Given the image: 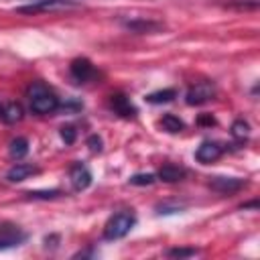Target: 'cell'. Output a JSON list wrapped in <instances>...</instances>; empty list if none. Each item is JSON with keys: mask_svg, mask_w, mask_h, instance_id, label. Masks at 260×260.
<instances>
[{"mask_svg": "<svg viewBox=\"0 0 260 260\" xmlns=\"http://www.w3.org/2000/svg\"><path fill=\"white\" fill-rule=\"evenodd\" d=\"M26 95H28V102H30V110L39 116H47V114H53L61 108L59 104V98L45 85V83H30L28 89H26Z\"/></svg>", "mask_w": 260, "mask_h": 260, "instance_id": "obj_1", "label": "cell"}, {"mask_svg": "<svg viewBox=\"0 0 260 260\" xmlns=\"http://www.w3.org/2000/svg\"><path fill=\"white\" fill-rule=\"evenodd\" d=\"M134 225H136V215L130 209L118 211V213H114L106 221V225H104V238L106 240H122L124 236L130 234V230Z\"/></svg>", "mask_w": 260, "mask_h": 260, "instance_id": "obj_2", "label": "cell"}, {"mask_svg": "<svg viewBox=\"0 0 260 260\" xmlns=\"http://www.w3.org/2000/svg\"><path fill=\"white\" fill-rule=\"evenodd\" d=\"M79 2L75 0H32L24 6H16V12L20 14H39V12H57V10H67L77 6Z\"/></svg>", "mask_w": 260, "mask_h": 260, "instance_id": "obj_3", "label": "cell"}, {"mask_svg": "<svg viewBox=\"0 0 260 260\" xmlns=\"http://www.w3.org/2000/svg\"><path fill=\"white\" fill-rule=\"evenodd\" d=\"M215 98V85L211 81H199L195 85H191L185 93V102L189 106H201L207 104Z\"/></svg>", "mask_w": 260, "mask_h": 260, "instance_id": "obj_4", "label": "cell"}, {"mask_svg": "<svg viewBox=\"0 0 260 260\" xmlns=\"http://www.w3.org/2000/svg\"><path fill=\"white\" fill-rule=\"evenodd\" d=\"M26 240V232L10 221H0V250L20 246Z\"/></svg>", "mask_w": 260, "mask_h": 260, "instance_id": "obj_5", "label": "cell"}, {"mask_svg": "<svg viewBox=\"0 0 260 260\" xmlns=\"http://www.w3.org/2000/svg\"><path fill=\"white\" fill-rule=\"evenodd\" d=\"M69 75H71V79H73L75 83H87L89 79L95 77V67H93V63H91L89 59L77 57V59H73L71 65H69Z\"/></svg>", "mask_w": 260, "mask_h": 260, "instance_id": "obj_6", "label": "cell"}, {"mask_svg": "<svg viewBox=\"0 0 260 260\" xmlns=\"http://www.w3.org/2000/svg\"><path fill=\"white\" fill-rule=\"evenodd\" d=\"M209 187L221 195H234L238 193L240 189L246 187V181L244 179H238V177H213L209 181Z\"/></svg>", "mask_w": 260, "mask_h": 260, "instance_id": "obj_7", "label": "cell"}, {"mask_svg": "<svg viewBox=\"0 0 260 260\" xmlns=\"http://www.w3.org/2000/svg\"><path fill=\"white\" fill-rule=\"evenodd\" d=\"M69 181H71V187L75 191H83V189H87L91 185V173H89V169L85 165L75 162L69 169Z\"/></svg>", "mask_w": 260, "mask_h": 260, "instance_id": "obj_8", "label": "cell"}, {"mask_svg": "<svg viewBox=\"0 0 260 260\" xmlns=\"http://www.w3.org/2000/svg\"><path fill=\"white\" fill-rule=\"evenodd\" d=\"M223 154V146L217 144V142H211V140H205L199 144V148L195 150V158L203 165H209V162H215L219 156Z\"/></svg>", "mask_w": 260, "mask_h": 260, "instance_id": "obj_9", "label": "cell"}, {"mask_svg": "<svg viewBox=\"0 0 260 260\" xmlns=\"http://www.w3.org/2000/svg\"><path fill=\"white\" fill-rule=\"evenodd\" d=\"M110 108H112L118 116H122V118H134V116H136L134 104H132L130 98L124 95V93H112V95H110Z\"/></svg>", "mask_w": 260, "mask_h": 260, "instance_id": "obj_10", "label": "cell"}, {"mask_svg": "<svg viewBox=\"0 0 260 260\" xmlns=\"http://www.w3.org/2000/svg\"><path fill=\"white\" fill-rule=\"evenodd\" d=\"M124 28L132 30V32H156L162 28V22L152 20V18H130V20H122Z\"/></svg>", "mask_w": 260, "mask_h": 260, "instance_id": "obj_11", "label": "cell"}, {"mask_svg": "<svg viewBox=\"0 0 260 260\" xmlns=\"http://www.w3.org/2000/svg\"><path fill=\"white\" fill-rule=\"evenodd\" d=\"M37 173H39L37 167L26 165V162H16L14 167L8 169L6 179H8L10 183H20V181H24V179H28V177H32V175H37Z\"/></svg>", "mask_w": 260, "mask_h": 260, "instance_id": "obj_12", "label": "cell"}, {"mask_svg": "<svg viewBox=\"0 0 260 260\" xmlns=\"http://www.w3.org/2000/svg\"><path fill=\"white\" fill-rule=\"evenodd\" d=\"M185 175H187V171H185L183 167H179V165H165V167H160V171H158V179L165 181V183L183 181Z\"/></svg>", "mask_w": 260, "mask_h": 260, "instance_id": "obj_13", "label": "cell"}, {"mask_svg": "<svg viewBox=\"0 0 260 260\" xmlns=\"http://www.w3.org/2000/svg\"><path fill=\"white\" fill-rule=\"evenodd\" d=\"M22 118H24V110H22V106L16 104V102H10L8 106L2 108V120H4L6 124H16V122H20Z\"/></svg>", "mask_w": 260, "mask_h": 260, "instance_id": "obj_14", "label": "cell"}, {"mask_svg": "<svg viewBox=\"0 0 260 260\" xmlns=\"http://www.w3.org/2000/svg\"><path fill=\"white\" fill-rule=\"evenodd\" d=\"M8 152H10V156H12V158L20 160V158H22V156H26V152H28V140H26V138H22V136L12 138V140H10V144H8Z\"/></svg>", "mask_w": 260, "mask_h": 260, "instance_id": "obj_15", "label": "cell"}, {"mask_svg": "<svg viewBox=\"0 0 260 260\" xmlns=\"http://www.w3.org/2000/svg\"><path fill=\"white\" fill-rule=\"evenodd\" d=\"M175 98H177V89L167 87V89H158V91L148 93L146 102H150V104H167V102H173Z\"/></svg>", "mask_w": 260, "mask_h": 260, "instance_id": "obj_16", "label": "cell"}, {"mask_svg": "<svg viewBox=\"0 0 260 260\" xmlns=\"http://www.w3.org/2000/svg\"><path fill=\"white\" fill-rule=\"evenodd\" d=\"M160 126H162L167 132H171V134H177V132H181V130L185 128L183 120H179V118L173 116V114H165V116L160 118Z\"/></svg>", "mask_w": 260, "mask_h": 260, "instance_id": "obj_17", "label": "cell"}, {"mask_svg": "<svg viewBox=\"0 0 260 260\" xmlns=\"http://www.w3.org/2000/svg\"><path fill=\"white\" fill-rule=\"evenodd\" d=\"M232 136H234L238 142L248 140V136H250V124H248L246 120H236V122L232 124Z\"/></svg>", "mask_w": 260, "mask_h": 260, "instance_id": "obj_18", "label": "cell"}, {"mask_svg": "<svg viewBox=\"0 0 260 260\" xmlns=\"http://www.w3.org/2000/svg\"><path fill=\"white\" fill-rule=\"evenodd\" d=\"M156 179L152 173H138V175H132L130 177V183L132 185H152Z\"/></svg>", "mask_w": 260, "mask_h": 260, "instance_id": "obj_19", "label": "cell"}, {"mask_svg": "<svg viewBox=\"0 0 260 260\" xmlns=\"http://www.w3.org/2000/svg\"><path fill=\"white\" fill-rule=\"evenodd\" d=\"M195 254H197L195 248H171V250H167V256H171V258H189Z\"/></svg>", "mask_w": 260, "mask_h": 260, "instance_id": "obj_20", "label": "cell"}, {"mask_svg": "<svg viewBox=\"0 0 260 260\" xmlns=\"http://www.w3.org/2000/svg\"><path fill=\"white\" fill-rule=\"evenodd\" d=\"M87 146H89L91 152H100L102 146H104V142H102V138H100L98 134H91V136L87 138Z\"/></svg>", "mask_w": 260, "mask_h": 260, "instance_id": "obj_21", "label": "cell"}, {"mask_svg": "<svg viewBox=\"0 0 260 260\" xmlns=\"http://www.w3.org/2000/svg\"><path fill=\"white\" fill-rule=\"evenodd\" d=\"M61 138H63L67 144H73V140H75V128H73V126H63V128H61Z\"/></svg>", "mask_w": 260, "mask_h": 260, "instance_id": "obj_22", "label": "cell"}, {"mask_svg": "<svg viewBox=\"0 0 260 260\" xmlns=\"http://www.w3.org/2000/svg\"><path fill=\"white\" fill-rule=\"evenodd\" d=\"M0 118H2V106H0Z\"/></svg>", "mask_w": 260, "mask_h": 260, "instance_id": "obj_23", "label": "cell"}]
</instances>
